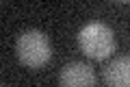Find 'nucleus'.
Returning a JSON list of instances; mask_svg holds the SVG:
<instances>
[{"label":"nucleus","mask_w":130,"mask_h":87,"mask_svg":"<svg viewBox=\"0 0 130 87\" xmlns=\"http://www.w3.org/2000/svg\"><path fill=\"white\" fill-rule=\"evenodd\" d=\"M78 46L89 59H106L115 50V35L102 22H89L78 33Z\"/></svg>","instance_id":"nucleus-1"},{"label":"nucleus","mask_w":130,"mask_h":87,"mask_svg":"<svg viewBox=\"0 0 130 87\" xmlns=\"http://www.w3.org/2000/svg\"><path fill=\"white\" fill-rule=\"evenodd\" d=\"M15 50H18V59L26 68H41L52 57V48H50V41H48V35L41 31H35V28L32 31H24L18 37Z\"/></svg>","instance_id":"nucleus-2"},{"label":"nucleus","mask_w":130,"mask_h":87,"mask_svg":"<svg viewBox=\"0 0 130 87\" xmlns=\"http://www.w3.org/2000/svg\"><path fill=\"white\" fill-rule=\"evenodd\" d=\"M59 85L61 87H93L95 74H93L91 65L72 61V63L63 65V70L59 74Z\"/></svg>","instance_id":"nucleus-3"},{"label":"nucleus","mask_w":130,"mask_h":87,"mask_svg":"<svg viewBox=\"0 0 130 87\" xmlns=\"http://www.w3.org/2000/svg\"><path fill=\"white\" fill-rule=\"evenodd\" d=\"M108 87H130V57H117L104 70Z\"/></svg>","instance_id":"nucleus-4"}]
</instances>
